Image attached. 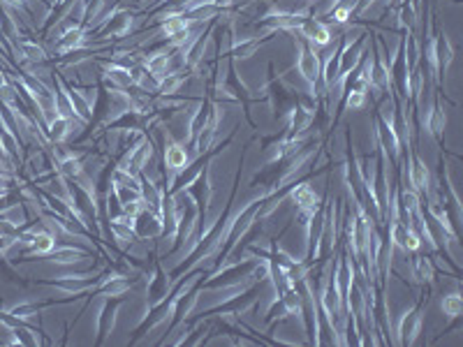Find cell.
<instances>
[{
  "mask_svg": "<svg viewBox=\"0 0 463 347\" xmlns=\"http://www.w3.org/2000/svg\"><path fill=\"white\" fill-rule=\"evenodd\" d=\"M93 257V253L86 250V248H77V246H68V243H56L51 253L45 255V259L53 261V264L60 266H75V264H84L86 259Z\"/></svg>",
  "mask_w": 463,
  "mask_h": 347,
  "instance_id": "obj_9",
  "label": "cell"
},
{
  "mask_svg": "<svg viewBox=\"0 0 463 347\" xmlns=\"http://www.w3.org/2000/svg\"><path fill=\"white\" fill-rule=\"evenodd\" d=\"M295 33H299V38L306 40L308 44H313L315 49L329 47L334 42L331 28H329L325 21L315 19V16H306V19H301V23L297 26Z\"/></svg>",
  "mask_w": 463,
  "mask_h": 347,
  "instance_id": "obj_4",
  "label": "cell"
},
{
  "mask_svg": "<svg viewBox=\"0 0 463 347\" xmlns=\"http://www.w3.org/2000/svg\"><path fill=\"white\" fill-rule=\"evenodd\" d=\"M345 93V109H362L364 102H366V90L364 88H347Z\"/></svg>",
  "mask_w": 463,
  "mask_h": 347,
  "instance_id": "obj_21",
  "label": "cell"
},
{
  "mask_svg": "<svg viewBox=\"0 0 463 347\" xmlns=\"http://www.w3.org/2000/svg\"><path fill=\"white\" fill-rule=\"evenodd\" d=\"M19 49H21V56L26 58V60H30V63H45V60H47L45 49H42L38 42L21 40L19 42Z\"/></svg>",
  "mask_w": 463,
  "mask_h": 347,
  "instance_id": "obj_20",
  "label": "cell"
},
{
  "mask_svg": "<svg viewBox=\"0 0 463 347\" xmlns=\"http://www.w3.org/2000/svg\"><path fill=\"white\" fill-rule=\"evenodd\" d=\"M422 123H424V130L429 132L431 137L436 139V142H442L445 137V125H447V114H445L442 105L438 100H434L426 109V114L422 116Z\"/></svg>",
  "mask_w": 463,
  "mask_h": 347,
  "instance_id": "obj_11",
  "label": "cell"
},
{
  "mask_svg": "<svg viewBox=\"0 0 463 347\" xmlns=\"http://www.w3.org/2000/svg\"><path fill=\"white\" fill-rule=\"evenodd\" d=\"M297 70H299L303 81L308 83L313 97L318 95L320 77H322V58H320L318 49L313 44H308V42L301 38L297 40Z\"/></svg>",
  "mask_w": 463,
  "mask_h": 347,
  "instance_id": "obj_1",
  "label": "cell"
},
{
  "mask_svg": "<svg viewBox=\"0 0 463 347\" xmlns=\"http://www.w3.org/2000/svg\"><path fill=\"white\" fill-rule=\"evenodd\" d=\"M442 313L447 320H456L463 313V296L459 290H454L442 296Z\"/></svg>",
  "mask_w": 463,
  "mask_h": 347,
  "instance_id": "obj_18",
  "label": "cell"
},
{
  "mask_svg": "<svg viewBox=\"0 0 463 347\" xmlns=\"http://www.w3.org/2000/svg\"><path fill=\"white\" fill-rule=\"evenodd\" d=\"M56 167H58V174L63 176V179L77 181V179H82V176H84V164H82V160H79V155H75V153L58 155Z\"/></svg>",
  "mask_w": 463,
  "mask_h": 347,
  "instance_id": "obj_16",
  "label": "cell"
},
{
  "mask_svg": "<svg viewBox=\"0 0 463 347\" xmlns=\"http://www.w3.org/2000/svg\"><path fill=\"white\" fill-rule=\"evenodd\" d=\"M408 155H410V160H408V183L415 190L419 197H424V194H429L434 190V183H431V172L429 167H426V162L422 160L419 155H415L410 151V146H408Z\"/></svg>",
  "mask_w": 463,
  "mask_h": 347,
  "instance_id": "obj_5",
  "label": "cell"
},
{
  "mask_svg": "<svg viewBox=\"0 0 463 347\" xmlns=\"http://www.w3.org/2000/svg\"><path fill=\"white\" fill-rule=\"evenodd\" d=\"M132 231H135V236L139 241H153V239H160L164 234V222L158 213H153L151 209H142L139 213H135Z\"/></svg>",
  "mask_w": 463,
  "mask_h": 347,
  "instance_id": "obj_6",
  "label": "cell"
},
{
  "mask_svg": "<svg viewBox=\"0 0 463 347\" xmlns=\"http://www.w3.org/2000/svg\"><path fill=\"white\" fill-rule=\"evenodd\" d=\"M84 42H86V28H84V26H72V28L65 30L60 38H56V42H53V49H56L58 56H68V53L77 51V49H82Z\"/></svg>",
  "mask_w": 463,
  "mask_h": 347,
  "instance_id": "obj_13",
  "label": "cell"
},
{
  "mask_svg": "<svg viewBox=\"0 0 463 347\" xmlns=\"http://www.w3.org/2000/svg\"><path fill=\"white\" fill-rule=\"evenodd\" d=\"M132 28H135V16L125 10H118L114 12L109 19H105L102 35H105V38H109V35H112V38H125V35H130Z\"/></svg>",
  "mask_w": 463,
  "mask_h": 347,
  "instance_id": "obj_12",
  "label": "cell"
},
{
  "mask_svg": "<svg viewBox=\"0 0 463 347\" xmlns=\"http://www.w3.org/2000/svg\"><path fill=\"white\" fill-rule=\"evenodd\" d=\"M415 257L410 259V273L412 278L417 280V283L422 285H434L436 283V264H434V257H429V255H419L412 253Z\"/></svg>",
  "mask_w": 463,
  "mask_h": 347,
  "instance_id": "obj_14",
  "label": "cell"
},
{
  "mask_svg": "<svg viewBox=\"0 0 463 347\" xmlns=\"http://www.w3.org/2000/svg\"><path fill=\"white\" fill-rule=\"evenodd\" d=\"M424 326V313L417 306L405 308L399 320L392 322V333L396 336V345H415Z\"/></svg>",
  "mask_w": 463,
  "mask_h": 347,
  "instance_id": "obj_2",
  "label": "cell"
},
{
  "mask_svg": "<svg viewBox=\"0 0 463 347\" xmlns=\"http://www.w3.org/2000/svg\"><path fill=\"white\" fill-rule=\"evenodd\" d=\"M8 313L16 322H33L40 315V306L38 303H16V306L8 308Z\"/></svg>",
  "mask_w": 463,
  "mask_h": 347,
  "instance_id": "obj_19",
  "label": "cell"
},
{
  "mask_svg": "<svg viewBox=\"0 0 463 347\" xmlns=\"http://www.w3.org/2000/svg\"><path fill=\"white\" fill-rule=\"evenodd\" d=\"M454 47L449 38L445 33H440L436 38V58H438V75H445V72L449 70V65H452L454 60Z\"/></svg>",
  "mask_w": 463,
  "mask_h": 347,
  "instance_id": "obj_15",
  "label": "cell"
},
{
  "mask_svg": "<svg viewBox=\"0 0 463 347\" xmlns=\"http://www.w3.org/2000/svg\"><path fill=\"white\" fill-rule=\"evenodd\" d=\"M164 167H167V172H169L167 192H172L176 179L190 167V153H188L186 144L179 142V139H174L172 135H167V144H164Z\"/></svg>",
  "mask_w": 463,
  "mask_h": 347,
  "instance_id": "obj_3",
  "label": "cell"
},
{
  "mask_svg": "<svg viewBox=\"0 0 463 347\" xmlns=\"http://www.w3.org/2000/svg\"><path fill=\"white\" fill-rule=\"evenodd\" d=\"M288 197H290V202H295L297 213H308V216H313V213H318L322 206V197L315 192L313 185L306 183V181L292 188L288 192Z\"/></svg>",
  "mask_w": 463,
  "mask_h": 347,
  "instance_id": "obj_8",
  "label": "cell"
},
{
  "mask_svg": "<svg viewBox=\"0 0 463 347\" xmlns=\"http://www.w3.org/2000/svg\"><path fill=\"white\" fill-rule=\"evenodd\" d=\"M169 287H172V280H169V273L162 269L160 264L153 266L149 280H146V296H149V310H153L155 306L169 296Z\"/></svg>",
  "mask_w": 463,
  "mask_h": 347,
  "instance_id": "obj_7",
  "label": "cell"
},
{
  "mask_svg": "<svg viewBox=\"0 0 463 347\" xmlns=\"http://www.w3.org/2000/svg\"><path fill=\"white\" fill-rule=\"evenodd\" d=\"M72 132V118H65V116H56L47 123V137L51 144H63L65 139L70 137Z\"/></svg>",
  "mask_w": 463,
  "mask_h": 347,
  "instance_id": "obj_17",
  "label": "cell"
},
{
  "mask_svg": "<svg viewBox=\"0 0 463 347\" xmlns=\"http://www.w3.org/2000/svg\"><path fill=\"white\" fill-rule=\"evenodd\" d=\"M121 310V299H107L102 303L100 315L95 318V331H97V343H105V338L114 331L116 315Z\"/></svg>",
  "mask_w": 463,
  "mask_h": 347,
  "instance_id": "obj_10",
  "label": "cell"
}]
</instances>
